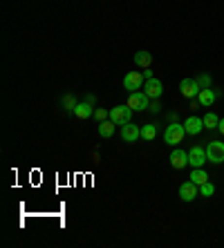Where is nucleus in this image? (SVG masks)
Instances as JSON below:
<instances>
[{
	"label": "nucleus",
	"instance_id": "1",
	"mask_svg": "<svg viewBox=\"0 0 224 248\" xmlns=\"http://www.w3.org/2000/svg\"><path fill=\"white\" fill-rule=\"evenodd\" d=\"M148 103H150V98H148V94H146L144 90L130 92V96H128V101H126V105L130 108L132 112H146L148 110Z\"/></svg>",
	"mask_w": 224,
	"mask_h": 248
},
{
	"label": "nucleus",
	"instance_id": "2",
	"mask_svg": "<svg viewBox=\"0 0 224 248\" xmlns=\"http://www.w3.org/2000/svg\"><path fill=\"white\" fill-rule=\"evenodd\" d=\"M184 134H186L184 123L179 125V123L175 121V123H171V125H168L166 130H164V141H166L168 145H172V148H175L177 143H182V139H184Z\"/></svg>",
	"mask_w": 224,
	"mask_h": 248
},
{
	"label": "nucleus",
	"instance_id": "3",
	"mask_svg": "<svg viewBox=\"0 0 224 248\" xmlns=\"http://www.w3.org/2000/svg\"><path fill=\"white\" fill-rule=\"evenodd\" d=\"M146 85V76L144 72H128L123 76V87H126L128 92H137V90H144Z\"/></svg>",
	"mask_w": 224,
	"mask_h": 248
},
{
	"label": "nucleus",
	"instance_id": "4",
	"mask_svg": "<svg viewBox=\"0 0 224 248\" xmlns=\"http://www.w3.org/2000/svg\"><path fill=\"white\" fill-rule=\"evenodd\" d=\"M110 119H112L117 125H126V123H130V119H132V110L128 105H117V108L110 110Z\"/></svg>",
	"mask_w": 224,
	"mask_h": 248
},
{
	"label": "nucleus",
	"instance_id": "5",
	"mask_svg": "<svg viewBox=\"0 0 224 248\" xmlns=\"http://www.w3.org/2000/svg\"><path fill=\"white\" fill-rule=\"evenodd\" d=\"M207 159L211 163H224V143L222 141H211L207 145Z\"/></svg>",
	"mask_w": 224,
	"mask_h": 248
},
{
	"label": "nucleus",
	"instance_id": "6",
	"mask_svg": "<svg viewBox=\"0 0 224 248\" xmlns=\"http://www.w3.org/2000/svg\"><path fill=\"white\" fill-rule=\"evenodd\" d=\"M200 83L195 81V78H184V81L179 83V92H182V96H186V98H197V94H200Z\"/></svg>",
	"mask_w": 224,
	"mask_h": 248
},
{
	"label": "nucleus",
	"instance_id": "7",
	"mask_svg": "<svg viewBox=\"0 0 224 248\" xmlns=\"http://www.w3.org/2000/svg\"><path fill=\"white\" fill-rule=\"evenodd\" d=\"M121 139H123L126 143H137L139 139H141V127L135 125V123L121 125Z\"/></svg>",
	"mask_w": 224,
	"mask_h": 248
},
{
	"label": "nucleus",
	"instance_id": "8",
	"mask_svg": "<svg viewBox=\"0 0 224 248\" xmlns=\"http://www.w3.org/2000/svg\"><path fill=\"white\" fill-rule=\"evenodd\" d=\"M207 148H200V145H193L189 152V166L193 168H202L204 163H207Z\"/></svg>",
	"mask_w": 224,
	"mask_h": 248
},
{
	"label": "nucleus",
	"instance_id": "9",
	"mask_svg": "<svg viewBox=\"0 0 224 248\" xmlns=\"http://www.w3.org/2000/svg\"><path fill=\"white\" fill-rule=\"evenodd\" d=\"M197 195H200V186L193 184V181H184L179 186V199L182 202H193Z\"/></svg>",
	"mask_w": 224,
	"mask_h": 248
},
{
	"label": "nucleus",
	"instance_id": "10",
	"mask_svg": "<svg viewBox=\"0 0 224 248\" xmlns=\"http://www.w3.org/2000/svg\"><path fill=\"white\" fill-rule=\"evenodd\" d=\"M184 130L190 137H197L202 130H207V127H204V119H200V116H189L184 121Z\"/></svg>",
	"mask_w": 224,
	"mask_h": 248
},
{
	"label": "nucleus",
	"instance_id": "11",
	"mask_svg": "<svg viewBox=\"0 0 224 248\" xmlns=\"http://www.w3.org/2000/svg\"><path fill=\"white\" fill-rule=\"evenodd\" d=\"M144 92L148 94V98H161V94H164V85H161L159 78H148L144 85Z\"/></svg>",
	"mask_w": 224,
	"mask_h": 248
},
{
	"label": "nucleus",
	"instance_id": "12",
	"mask_svg": "<svg viewBox=\"0 0 224 248\" xmlns=\"http://www.w3.org/2000/svg\"><path fill=\"white\" fill-rule=\"evenodd\" d=\"M220 94L215 92V90H211V87H207V90H200V94H197V101H200L202 108H211L215 101H218Z\"/></svg>",
	"mask_w": 224,
	"mask_h": 248
},
{
	"label": "nucleus",
	"instance_id": "13",
	"mask_svg": "<svg viewBox=\"0 0 224 248\" xmlns=\"http://www.w3.org/2000/svg\"><path fill=\"white\" fill-rule=\"evenodd\" d=\"M171 166L175 168V170H182L184 166H189V152L175 148V150H172V155H171Z\"/></svg>",
	"mask_w": 224,
	"mask_h": 248
},
{
	"label": "nucleus",
	"instance_id": "14",
	"mask_svg": "<svg viewBox=\"0 0 224 248\" xmlns=\"http://www.w3.org/2000/svg\"><path fill=\"white\" fill-rule=\"evenodd\" d=\"M94 110H97V108H92V103L83 101V103H79L74 108V116L76 119H90V116H94Z\"/></svg>",
	"mask_w": 224,
	"mask_h": 248
},
{
	"label": "nucleus",
	"instance_id": "15",
	"mask_svg": "<svg viewBox=\"0 0 224 248\" xmlns=\"http://www.w3.org/2000/svg\"><path fill=\"white\" fill-rule=\"evenodd\" d=\"M135 65H137V67L148 69L150 65H153V54L146 52V49H139V52L135 54Z\"/></svg>",
	"mask_w": 224,
	"mask_h": 248
},
{
	"label": "nucleus",
	"instance_id": "16",
	"mask_svg": "<svg viewBox=\"0 0 224 248\" xmlns=\"http://www.w3.org/2000/svg\"><path fill=\"white\" fill-rule=\"evenodd\" d=\"M115 127H117V123L112 121V119H108V121H101L99 123V134L103 139H110L112 134H115Z\"/></svg>",
	"mask_w": 224,
	"mask_h": 248
},
{
	"label": "nucleus",
	"instance_id": "17",
	"mask_svg": "<svg viewBox=\"0 0 224 248\" xmlns=\"http://www.w3.org/2000/svg\"><path fill=\"white\" fill-rule=\"evenodd\" d=\"M190 181H193V184H197V186L207 184V181H208V174L204 172V168H193V172H190Z\"/></svg>",
	"mask_w": 224,
	"mask_h": 248
},
{
	"label": "nucleus",
	"instance_id": "18",
	"mask_svg": "<svg viewBox=\"0 0 224 248\" xmlns=\"http://www.w3.org/2000/svg\"><path fill=\"white\" fill-rule=\"evenodd\" d=\"M202 119H204V127H207V130H218L220 116L215 114V112H208V114H204Z\"/></svg>",
	"mask_w": 224,
	"mask_h": 248
},
{
	"label": "nucleus",
	"instance_id": "19",
	"mask_svg": "<svg viewBox=\"0 0 224 248\" xmlns=\"http://www.w3.org/2000/svg\"><path fill=\"white\" fill-rule=\"evenodd\" d=\"M61 103H63V110L65 112H74V108L79 105V103H76V98H74V94H65Z\"/></svg>",
	"mask_w": 224,
	"mask_h": 248
},
{
	"label": "nucleus",
	"instance_id": "20",
	"mask_svg": "<svg viewBox=\"0 0 224 248\" xmlns=\"http://www.w3.org/2000/svg\"><path fill=\"white\" fill-rule=\"evenodd\" d=\"M155 134H157V127L153 125V123H148V125L141 127V139H144V141H153Z\"/></svg>",
	"mask_w": 224,
	"mask_h": 248
},
{
	"label": "nucleus",
	"instance_id": "21",
	"mask_svg": "<svg viewBox=\"0 0 224 248\" xmlns=\"http://www.w3.org/2000/svg\"><path fill=\"white\" fill-rule=\"evenodd\" d=\"M200 195H202V197H213V195H215V186H213L211 181L202 184V186H200Z\"/></svg>",
	"mask_w": 224,
	"mask_h": 248
},
{
	"label": "nucleus",
	"instance_id": "22",
	"mask_svg": "<svg viewBox=\"0 0 224 248\" xmlns=\"http://www.w3.org/2000/svg\"><path fill=\"white\" fill-rule=\"evenodd\" d=\"M94 116H97V121H99V123H101V121H108V119H110V110L97 108V110H94Z\"/></svg>",
	"mask_w": 224,
	"mask_h": 248
},
{
	"label": "nucleus",
	"instance_id": "23",
	"mask_svg": "<svg viewBox=\"0 0 224 248\" xmlns=\"http://www.w3.org/2000/svg\"><path fill=\"white\" fill-rule=\"evenodd\" d=\"M195 81L200 83L202 90H207V87H211V76H208V74H200V76L195 78Z\"/></svg>",
	"mask_w": 224,
	"mask_h": 248
},
{
	"label": "nucleus",
	"instance_id": "24",
	"mask_svg": "<svg viewBox=\"0 0 224 248\" xmlns=\"http://www.w3.org/2000/svg\"><path fill=\"white\" fill-rule=\"evenodd\" d=\"M161 110V103H159V98H150V103H148V112H153V114H157V112Z\"/></svg>",
	"mask_w": 224,
	"mask_h": 248
},
{
	"label": "nucleus",
	"instance_id": "25",
	"mask_svg": "<svg viewBox=\"0 0 224 248\" xmlns=\"http://www.w3.org/2000/svg\"><path fill=\"white\" fill-rule=\"evenodd\" d=\"M218 132H220V134H224V119H220V123H218Z\"/></svg>",
	"mask_w": 224,
	"mask_h": 248
}]
</instances>
